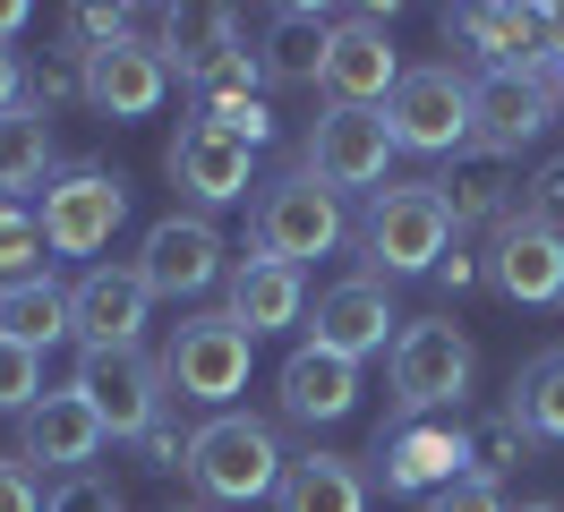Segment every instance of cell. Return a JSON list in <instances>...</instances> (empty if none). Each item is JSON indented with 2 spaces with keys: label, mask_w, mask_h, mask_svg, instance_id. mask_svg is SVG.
<instances>
[{
  "label": "cell",
  "mask_w": 564,
  "mask_h": 512,
  "mask_svg": "<svg viewBox=\"0 0 564 512\" xmlns=\"http://www.w3.org/2000/svg\"><path fill=\"white\" fill-rule=\"evenodd\" d=\"M282 444L265 418H240V410H214L206 427L188 436V478L206 487L214 504H257V495H274L282 487Z\"/></svg>",
  "instance_id": "6da1fadb"
},
{
  "label": "cell",
  "mask_w": 564,
  "mask_h": 512,
  "mask_svg": "<svg viewBox=\"0 0 564 512\" xmlns=\"http://www.w3.org/2000/svg\"><path fill=\"white\" fill-rule=\"evenodd\" d=\"M386 129L402 154H462L479 129V77L462 68H402V86L386 102Z\"/></svg>",
  "instance_id": "7a4b0ae2"
},
{
  "label": "cell",
  "mask_w": 564,
  "mask_h": 512,
  "mask_svg": "<svg viewBox=\"0 0 564 512\" xmlns=\"http://www.w3.org/2000/svg\"><path fill=\"white\" fill-rule=\"evenodd\" d=\"M470 334L454 316H427V325H402L393 334V393H402V418H427V410H462L470 393Z\"/></svg>",
  "instance_id": "3957f363"
},
{
  "label": "cell",
  "mask_w": 564,
  "mask_h": 512,
  "mask_svg": "<svg viewBox=\"0 0 564 512\" xmlns=\"http://www.w3.org/2000/svg\"><path fill=\"white\" fill-rule=\"evenodd\" d=\"M325 248H343V197L300 163L291 179H274V188L257 197V257L308 265V257H325Z\"/></svg>",
  "instance_id": "277c9868"
},
{
  "label": "cell",
  "mask_w": 564,
  "mask_h": 512,
  "mask_svg": "<svg viewBox=\"0 0 564 512\" xmlns=\"http://www.w3.org/2000/svg\"><path fill=\"white\" fill-rule=\"evenodd\" d=\"M445 239H454V214L436 197V179H411V188H386L377 214H368V265L386 273H436L445 265Z\"/></svg>",
  "instance_id": "5b68a950"
},
{
  "label": "cell",
  "mask_w": 564,
  "mask_h": 512,
  "mask_svg": "<svg viewBox=\"0 0 564 512\" xmlns=\"http://www.w3.org/2000/svg\"><path fill=\"white\" fill-rule=\"evenodd\" d=\"M248 350H257V334L231 325V307H223V316H188V325L172 334V350H163V375H172L180 402L223 410L248 384Z\"/></svg>",
  "instance_id": "8992f818"
},
{
  "label": "cell",
  "mask_w": 564,
  "mask_h": 512,
  "mask_svg": "<svg viewBox=\"0 0 564 512\" xmlns=\"http://www.w3.org/2000/svg\"><path fill=\"white\" fill-rule=\"evenodd\" d=\"M77 393L95 402V418H104L111 436L138 444L154 418H163V402H172V375H163V359H145V350H77Z\"/></svg>",
  "instance_id": "52a82bcc"
},
{
  "label": "cell",
  "mask_w": 564,
  "mask_h": 512,
  "mask_svg": "<svg viewBox=\"0 0 564 512\" xmlns=\"http://www.w3.org/2000/svg\"><path fill=\"white\" fill-rule=\"evenodd\" d=\"M393 154H402V145H393L386 111H351V102H325L317 137H308V171H317L334 197H343V188H377Z\"/></svg>",
  "instance_id": "ba28073f"
},
{
  "label": "cell",
  "mask_w": 564,
  "mask_h": 512,
  "mask_svg": "<svg viewBox=\"0 0 564 512\" xmlns=\"http://www.w3.org/2000/svg\"><path fill=\"white\" fill-rule=\"evenodd\" d=\"M393 86H402V61L386 43V9H351L334 26V52H325V95L351 102V111H386Z\"/></svg>",
  "instance_id": "9c48e42d"
},
{
  "label": "cell",
  "mask_w": 564,
  "mask_h": 512,
  "mask_svg": "<svg viewBox=\"0 0 564 512\" xmlns=\"http://www.w3.org/2000/svg\"><path fill=\"white\" fill-rule=\"evenodd\" d=\"M120 214H129L120 171H69L61 188H43V239H52V257H95V248H111Z\"/></svg>",
  "instance_id": "30bf717a"
},
{
  "label": "cell",
  "mask_w": 564,
  "mask_h": 512,
  "mask_svg": "<svg viewBox=\"0 0 564 512\" xmlns=\"http://www.w3.org/2000/svg\"><path fill=\"white\" fill-rule=\"evenodd\" d=\"M138 273L154 299H197L214 273H223V231H214L206 214H163L138 248Z\"/></svg>",
  "instance_id": "8fae6325"
},
{
  "label": "cell",
  "mask_w": 564,
  "mask_h": 512,
  "mask_svg": "<svg viewBox=\"0 0 564 512\" xmlns=\"http://www.w3.org/2000/svg\"><path fill=\"white\" fill-rule=\"evenodd\" d=\"M377 461H386V495H436L454 487L462 461H470V436L454 418H402L377 436Z\"/></svg>",
  "instance_id": "7c38bea8"
},
{
  "label": "cell",
  "mask_w": 564,
  "mask_h": 512,
  "mask_svg": "<svg viewBox=\"0 0 564 512\" xmlns=\"http://www.w3.org/2000/svg\"><path fill=\"white\" fill-rule=\"evenodd\" d=\"M145 307H154V291H145L138 265H95L69 291V334L86 341V350H138Z\"/></svg>",
  "instance_id": "4fadbf2b"
},
{
  "label": "cell",
  "mask_w": 564,
  "mask_h": 512,
  "mask_svg": "<svg viewBox=\"0 0 564 512\" xmlns=\"http://www.w3.org/2000/svg\"><path fill=\"white\" fill-rule=\"evenodd\" d=\"M163 86H172V68H163V52L138 43V34L86 52V102H95L104 120H145V111L163 102Z\"/></svg>",
  "instance_id": "5bb4252c"
},
{
  "label": "cell",
  "mask_w": 564,
  "mask_h": 512,
  "mask_svg": "<svg viewBox=\"0 0 564 512\" xmlns=\"http://www.w3.org/2000/svg\"><path fill=\"white\" fill-rule=\"evenodd\" d=\"M248 163H257V145H248L240 129L188 120V129L172 137V179H180L197 205H231V197H248Z\"/></svg>",
  "instance_id": "9a60e30c"
},
{
  "label": "cell",
  "mask_w": 564,
  "mask_h": 512,
  "mask_svg": "<svg viewBox=\"0 0 564 512\" xmlns=\"http://www.w3.org/2000/svg\"><path fill=\"white\" fill-rule=\"evenodd\" d=\"M104 418H95V402L77 393V384H61V393H43L35 410H26V461H43V470L77 478L95 453H104Z\"/></svg>",
  "instance_id": "2e32d148"
},
{
  "label": "cell",
  "mask_w": 564,
  "mask_h": 512,
  "mask_svg": "<svg viewBox=\"0 0 564 512\" xmlns=\"http://www.w3.org/2000/svg\"><path fill=\"white\" fill-rule=\"evenodd\" d=\"M402 325L393 316V299H386V282L377 273H351V282H334L317 299V350H334V359H368V350H386V334Z\"/></svg>",
  "instance_id": "e0dca14e"
},
{
  "label": "cell",
  "mask_w": 564,
  "mask_h": 512,
  "mask_svg": "<svg viewBox=\"0 0 564 512\" xmlns=\"http://www.w3.org/2000/svg\"><path fill=\"white\" fill-rule=\"evenodd\" d=\"M334 9H317V0H291V9H274L265 18V52H257V68L274 77V86H325V52H334Z\"/></svg>",
  "instance_id": "ac0fdd59"
},
{
  "label": "cell",
  "mask_w": 564,
  "mask_h": 512,
  "mask_svg": "<svg viewBox=\"0 0 564 512\" xmlns=\"http://www.w3.org/2000/svg\"><path fill=\"white\" fill-rule=\"evenodd\" d=\"M351 402H359L351 359H334L317 341H300V350L282 359V410H291L300 427H334V418H351Z\"/></svg>",
  "instance_id": "d6986e66"
},
{
  "label": "cell",
  "mask_w": 564,
  "mask_h": 512,
  "mask_svg": "<svg viewBox=\"0 0 564 512\" xmlns=\"http://www.w3.org/2000/svg\"><path fill=\"white\" fill-rule=\"evenodd\" d=\"M547 120H556L547 77H479V129H470V145H488V154H522Z\"/></svg>",
  "instance_id": "ffe728a7"
},
{
  "label": "cell",
  "mask_w": 564,
  "mask_h": 512,
  "mask_svg": "<svg viewBox=\"0 0 564 512\" xmlns=\"http://www.w3.org/2000/svg\"><path fill=\"white\" fill-rule=\"evenodd\" d=\"M488 273H496L505 299L547 307V299H564V239L539 231V222H505V231H496V265Z\"/></svg>",
  "instance_id": "44dd1931"
},
{
  "label": "cell",
  "mask_w": 564,
  "mask_h": 512,
  "mask_svg": "<svg viewBox=\"0 0 564 512\" xmlns=\"http://www.w3.org/2000/svg\"><path fill=\"white\" fill-rule=\"evenodd\" d=\"M300 307H308L300 265H274V257H240L231 265V325L274 334V325H300Z\"/></svg>",
  "instance_id": "7402d4cb"
},
{
  "label": "cell",
  "mask_w": 564,
  "mask_h": 512,
  "mask_svg": "<svg viewBox=\"0 0 564 512\" xmlns=\"http://www.w3.org/2000/svg\"><path fill=\"white\" fill-rule=\"evenodd\" d=\"M282 512H368V478L343 461V453H300L274 487Z\"/></svg>",
  "instance_id": "603a6c76"
},
{
  "label": "cell",
  "mask_w": 564,
  "mask_h": 512,
  "mask_svg": "<svg viewBox=\"0 0 564 512\" xmlns=\"http://www.w3.org/2000/svg\"><path fill=\"white\" fill-rule=\"evenodd\" d=\"M505 163H513V154H488V145H462V154H454V171L436 179L445 214H454V222H496V214H505V197H513Z\"/></svg>",
  "instance_id": "cb8c5ba5"
},
{
  "label": "cell",
  "mask_w": 564,
  "mask_h": 512,
  "mask_svg": "<svg viewBox=\"0 0 564 512\" xmlns=\"http://www.w3.org/2000/svg\"><path fill=\"white\" fill-rule=\"evenodd\" d=\"M69 334V291L61 282H0V341H26V350H52Z\"/></svg>",
  "instance_id": "d4e9b609"
},
{
  "label": "cell",
  "mask_w": 564,
  "mask_h": 512,
  "mask_svg": "<svg viewBox=\"0 0 564 512\" xmlns=\"http://www.w3.org/2000/svg\"><path fill=\"white\" fill-rule=\"evenodd\" d=\"M43 171H52V120H43V102L0 111V188H35Z\"/></svg>",
  "instance_id": "484cf974"
},
{
  "label": "cell",
  "mask_w": 564,
  "mask_h": 512,
  "mask_svg": "<svg viewBox=\"0 0 564 512\" xmlns=\"http://www.w3.org/2000/svg\"><path fill=\"white\" fill-rule=\"evenodd\" d=\"M513 410H522V427L539 444H564V350H547V359H530V368H522Z\"/></svg>",
  "instance_id": "4316f807"
},
{
  "label": "cell",
  "mask_w": 564,
  "mask_h": 512,
  "mask_svg": "<svg viewBox=\"0 0 564 512\" xmlns=\"http://www.w3.org/2000/svg\"><path fill=\"white\" fill-rule=\"evenodd\" d=\"M530 444H539V436L522 427V410L505 402L496 418H479V427H470V470H488V478L513 470V461H530Z\"/></svg>",
  "instance_id": "83f0119b"
},
{
  "label": "cell",
  "mask_w": 564,
  "mask_h": 512,
  "mask_svg": "<svg viewBox=\"0 0 564 512\" xmlns=\"http://www.w3.org/2000/svg\"><path fill=\"white\" fill-rule=\"evenodd\" d=\"M43 257H52V239H43V214H18V205H0V273H9V282H35Z\"/></svg>",
  "instance_id": "f1b7e54d"
},
{
  "label": "cell",
  "mask_w": 564,
  "mask_h": 512,
  "mask_svg": "<svg viewBox=\"0 0 564 512\" xmlns=\"http://www.w3.org/2000/svg\"><path fill=\"white\" fill-rule=\"evenodd\" d=\"M35 402H43V350L0 341V410H9V418H26Z\"/></svg>",
  "instance_id": "f546056e"
},
{
  "label": "cell",
  "mask_w": 564,
  "mask_h": 512,
  "mask_svg": "<svg viewBox=\"0 0 564 512\" xmlns=\"http://www.w3.org/2000/svg\"><path fill=\"white\" fill-rule=\"evenodd\" d=\"M43 512H120V487H111L104 470H77V478H61V487L43 495Z\"/></svg>",
  "instance_id": "4dcf8cb0"
},
{
  "label": "cell",
  "mask_w": 564,
  "mask_h": 512,
  "mask_svg": "<svg viewBox=\"0 0 564 512\" xmlns=\"http://www.w3.org/2000/svg\"><path fill=\"white\" fill-rule=\"evenodd\" d=\"M427 512H505V487H496L488 470H462L454 487H436V495H427Z\"/></svg>",
  "instance_id": "1f68e13d"
},
{
  "label": "cell",
  "mask_w": 564,
  "mask_h": 512,
  "mask_svg": "<svg viewBox=\"0 0 564 512\" xmlns=\"http://www.w3.org/2000/svg\"><path fill=\"white\" fill-rule=\"evenodd\" d=\"M522 222H539V231H556V239H564V163L530 171V188H522Z\"/></svg>",
  "instance_id": "d6a6232c"
},
{
  "label": "cell",
  "mask_w": 564,
  "mask_h": 512,
  "mask_svg": "<svg viewBox=\"0 0 564 512\" xmlns=\"http://www.w3.org/2000/svg\"><path fill=\"white\" fill-rule=\"evenodd\" d=\"M138 453H145V470H188V444H180L172 418H154V427L138 436Z\"/></svg>",
  "instance_id": "836d02e7"
},
{
  "label": "cell",
  "mask_w": 564,
  "mask_h": 512,
  "mask_svg": "<svg viewBox=\"0 0 564 512\" xmlns=\"http://www.w3.org/2000/svg\"><path fill=\"white\" fill-rule=\"evenodd\" d=\"M0 512H43V487L26 461H0Z\"/></svg>",
  "instance_id": "e575fe53"
},
{
  "label": "cell",
  "mask_w": 564,
  "mask_h": 512,
  "mask_svg": "<svg viewBox=\"0 0 564 512\" xmlns=\"http://www.w3.org/2000/svg\"><path fill=\"white\" fill-rule=\"evenodd\" d=\"M18 102H35V95H26V77H18V52L0 43V111H18Z\"/></svg>",
  "instance_id": "d590c367"
},
{
  "label": "cell",
  "mask_w": 564,
  "mask_h": 512,
  "mask_svg": "<svg viewBox=\"0 0 564 512\" xmlns=\"http://www.w3.org/2000/svg\"><path fill=\"white\" fill-rule=\"evenodd\" d=\"M26 18H35V9H26V0H0V43H9V34L26 26Z\"/></svg>",
  "instance_id": "8d00e7d4"
},
{
  "label": "cell",
  "mask_w": 564,
  "mask_h": 512,
  "mask_svg": "<svg viewBox=\"0 0 564 512\" xmlns=\"http://www.w3.org/2000/svg\"><path fill=\"white\" fill-rule=\"evenodd\" d=\"M547 95H556V111H564V68H556V77H547Z\"/></svg>",
  "instance_id": "74e56055"
},
{
  "label": "cell",
  "mask_w": 564,
  "mask_h": 512,
  "mask_svg": "<svg viewBox=\"0 0 564 512\" xmlns=\"http://www.w3.org/2000/svg\"><path fill=\"white\" fill-rule=\"evenodd\" d=\"M522 512H564V504H522Z\"/></svg>",
  "instance_id": "f35d334b"
}]
</instances>
